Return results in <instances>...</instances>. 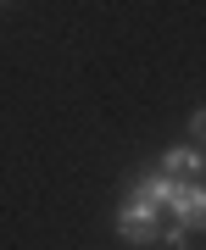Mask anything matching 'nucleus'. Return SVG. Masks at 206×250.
Instances as JSON below:
<instances>
[{"instance_id": "1", "label": "nucleus", "mask_w": 206, "mask_h": 250, "mask_svg": "<svg viewBox=\"0 0 206 250\" xmlns=\"http://www.w3.org/2000/svg\"><path fill=\"white\" fill-rule=\"evenodd\" d=\"M117 233H123L128 245H151V239H156V211L139 206V200H128L123 217H117Z\"/></svg>"}, {"instance_id": "2", "label": "nucleus", "mask_w": 206, "mask_h": 250, "mask_svg": "<svg viewBox=\"0 0 206 250\" xmlns=\"http://www.w3.org/2000/svg\"><path fill=\"white\" fill-rule=\"evenodd\" d=\"M173 217H179V228H206V189H179V200H173Z\"/></svg>"}, {"instance_id": "3", "label": "nucleus", "mask_w": 206, "mask_h": 250, "mask_svg": "<svg viewBox=\"0 0 206 250\" xmlns=\"http://www.w3.org/2000/svg\"><path fill=\"white\" fill-rule=\"evenodd\" d=\"M179 189H184V184H173L167 172H156V178H145V184L134 189V200H139V206H151V211H156V206H173V200H179Z\"/></svg>"}, {"instance_id": "4", "label": "nucleus", "mask_w": 206, "mask_h": 250, "mask_svg": "<svg viewBox=\"0 0 206 250\" xmlns=\"http://www.w3.org/2000/svg\"><path fill=\"white\" fill-rule=\"evenodd\" d=\"M161 172H167L173 184H184V178H195V172H201V156L189 150V145H173L167 161H161Z\"/></svg>"}, {"instance_id": "5", "label": "nucleus", "mask_w": 206, "mask_h": 250, "mask_svg": "<svg viewBox=\"0 0 206 250\" xmlns=\"http://www.w3.org/2000/svg\"><path fill=\"white\" fill-rule=\"evenodd\" d=\"M189 128H195V139H206V111H195V123H189Z\"/></svg>"}]
</instances>
